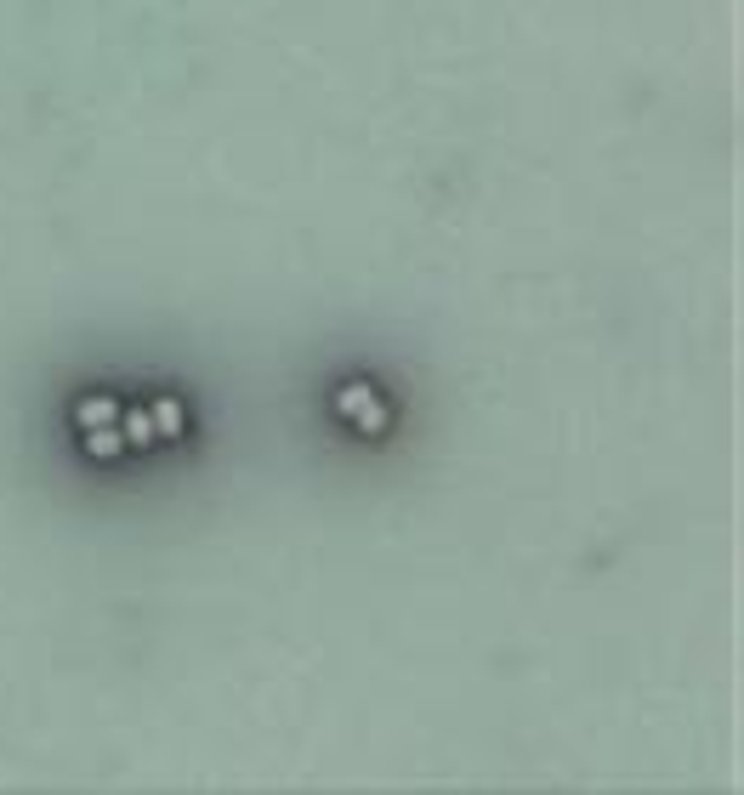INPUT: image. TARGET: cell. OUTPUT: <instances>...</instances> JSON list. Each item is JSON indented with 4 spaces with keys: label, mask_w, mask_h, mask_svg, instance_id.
<instances>
[{
    "label": "cell",
    "mask_w": 744,
    "mask_h": 795,
    "mask_svg": "<svg viewBox=\"0 0 744 795\" xmlns=\"http://www.w3.org/2000/svg\"><path fill=\"white\" fill-rule=\"evenodd\" d=\"M336 415L358 421L364 432H381V426H387V404H381L375 387H364V381H347V387L336 392Z\"/></svg>",
    "instance_id": "obj_1"
},
{
    "label": "cell",
    "mask_w": 744,
    "mask_h": 795,
    "mask_svg": "<svg viewBox=\"0 0 744 795\" xmlns=\"http://www.w3.org/2000/svg\"><path fill=\"white\" fill-rule=\"evenodd\" d=\"M120 449H125L120 421H108V426H86V455H91V460H114Z\"/></svg>",
    "instance_id": "obj_2"
},
{
    "label": "cell",
    "mask_w": 744,
    "mask_h": 795,
    "mask_svg": "<svg viewBox=\"0 0 744 795\" xmlns=\"http://www.w3.org/2000/svg\"><path fill=\"white\" fill-rule=\"evenodd\" d=\"M148 421H154V438L171 443L182 432V421H188V415H182V398H160V404L148 409Z\"/></svg>",
    "instance_id": "obj_3"
},
{
    "label": "cell",
    "mask_w": 744,
    "mask_h": 795,
    "mask_svg": "<svg viewBox=\"0 0 744 795\" xmlns=\"http://www.w3.org/2000/svg\"><path fill=\"white\" fill-rule=\"evenodd\" d=\"M74 421H80V432L86 426H108V421H120V404L114 398H86V404L74 409Z\"/></svg>",
    "instance_id": "obj_4"
},
{
    "label": "cell",
    "mask_w": 744,
    "mask_h": 795,
    "mask_svg": "<svg viewBox=\"0 0 744 795\" xmlns=\"http://www.w3.org/2000/svg\"><path fill=\"white\" fill-rule=\"evenodd\" d=\"M120 432H125L131 443H137V449H148V443H160V438H154V421H148V409H131V415L120 421Z\"/></svg>",
    "instance_id": "obj_5"
}]
</instances>
